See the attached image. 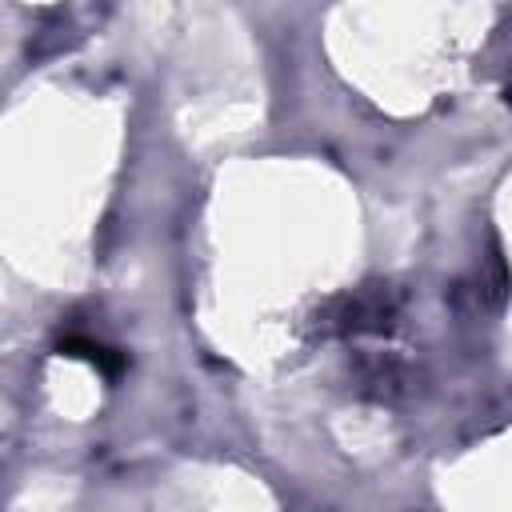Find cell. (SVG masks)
<instances>
[{
	"mask_svg": "<svg viewBox=\"0 0 512 512\" xmlns=\"http://www.w3.org/2000/svg\"><path fill=\"white\" fill-rule=\"evenodd\" d=\"M60 352H68V356H84V360H92L100 372H108V376H116L120 368H124V356L116 352V348H108V344H100V340H88V336H68L64 344H60Z\"/></svg>",
	"mask_w": 512,
	"mask_h": 512,
	"instance_id": "obj_1",
	"label": "cell"
}]
</instances>
